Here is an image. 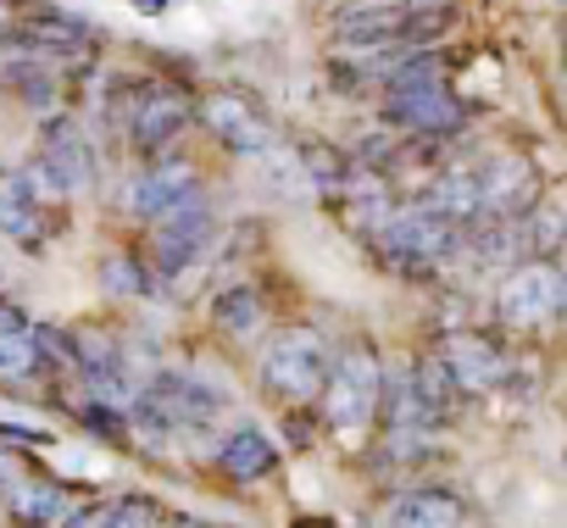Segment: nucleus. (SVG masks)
Segmentation results:
<instances>
[{
  "label": "nucleus",
  "mask_w": 567,
  "mask_h": 528,
  "mask_svg": "<svg viewBox=\"0 0 567 528\" xmlns=\"http://www.w3.org/2000/svg\"><path fill=\"white\" fill-rule=\"evenodd\" d=\"M406 373H412V390H417V406H423L429 428H434V423H445V417H456V406H462V390L451 384V373L440 367V356H417Z\"/></svg>",
  "instance_id": "obj_22"
},
{
  "label": "nucleus",
  "mask_w": 567,
  "mask_h": 528,
  "mask_svg": "<svg viewBox=\"0 0 567 528\" xmlns=\"http://www.w3.org/2000/svg\"><path fill=\"white\" fill-rule=\"evenodd\" d=\"M390 517H395V528H456L467 517V500L445 484H417L395 500Z\"/></svg>",
  "instance_id": "obj_19"
},
{
  "label": "nucleus",
  "mask_w": 567,
  "mask_h": 528,
  "mask_svg": "<svg viewBox=\"0 0 567 528\" xmlns=\"http://www.w3.org/2000/svg\"><path fill=\"white\" fill-rule=\"evenodd\" d=\"M73 367H79V379H84V390H90L95 401H106V406H128V395H134V373H128V356H123V345H117L112 334H101V329H79V334H73Z\"/></svg>",
  "instance_id": "obj_12"
},
{
  "label": "nucleus",
  "mask_w": 567,
  "mask_h": 528,
  "mask_svg": "<svg viewBox=\"0 0 567 528\" xmlns=\"http://www.w3.org/2000/svg\"><path fill=\"white\" fill-rule=\"evenodd\" d=\"M12 45L29 51V56H73L79 62V56H90V29L62 18V12H51V7H34L12 29Z\"/></svg>",
  "instance_id": "obj_16"
},
{
  "label": "nucleus",
  "mask_w": 567,
  "mask_h": 528,
  "mask_svg": "<svg viewBox=\"0 0 567 528\" xmlns=\"http://www.w3.org/2000/svg\"><path fill=\"white\" fill-rule=\"evenodd\" d=\"M384 123L406 128L412 139H451V134L467 128V106L440 79H429V84H395L384 95Z\"/></svg>",
  "instance_id": "obj_9"
},
{
  "label": "nucleus",
  "mask_w": 567,
  "mask_h": 528,
  "mask_svg": "<svg viewBox=\"0 0 567 528\" xmlns=\"http://www.w3.org/2000/svg\"><path fill=\"white\" fill-rule=\"evenodd\" d=\"M212 234H217V217H212V206L206 200H184L178 211H167V217H156L151 222V279L156 284H173V279H184L195 261L206 256V245H212Z\"/></svg>",
  "instance_id": "obj_6"
},
{
  "label": "nucleus",
  "mask_w": 567,
  "mask_h": 528,
  "mask_svg": "<svg viewBox=\"0 0 567 528\" xmlns=\"http://www.w3.org/2000/svg\"><path fill=\"white\" fill-rule=\"evenodd\" d=\"M223 412V390H212L195 373H151L128 395V423L151 439H178V434H206Z\"/></svg>",
  "instance_id": "obj_2"
},
{
  "label": "nucleus",
  "mask_w": 567,
  "mask_h": 528,
  "mask_svg": "<svg viewBox=\"0 0 567 528\" xmlns=\"http://www.w3.org/2000/svg\"><path fill=\"white\" fill-rule=\"evenodd\" d=\"M0 84H7L23 106H34V112H51V106H56V73H51L45 56L12 51L7 62H0Z\"/></svg>",
  "instance_id": "obj_21"
},
{
  "label": "nucleus",
  "mask_w": 567,
  "mask_h": 528,
  "mask_svg": "<svg viewBox=\"0 0 567 528\" xmlns=\"http://www.w3.org/2000/svg\"><path fill=\"white\" fill-rule=\"evenodd\" d=\"M189 123H195V101L178 84L151 79V84H134L123 95V128H128L134 151H145V156H162Z\"/></svg>",
  "instance_id": "obj_7"
},
{
  "label": "nucleus",
  "mask_w": 567,
  "mask_h": 528,
  "mask_svg": "<svg viewBox=\"0 0 567 528\" xmlns=\"http://www.w3.org/2000/svg\"><path fill=\"white\" fill-rule=\"evenodd\" d=\"M261 318H267V307H261L256 284H228V290L212 296V323L223 334H234V340H250L261 329Z\"/></svg>",
  "instance_id": "obj_23"
},
{
  "label": "nucleus",
  "mask_w": 567,
  "mask_h": 528,
  "mask_svg": "<svg viewBox=\"0 0 567 528\" xmlns=\"http://www.w3.org/2000/svg\"><path fill=\"white\" fill-rule=\"evenodd\" d=\"M478 173V217H523L534 206V173L517 156H495Z\"/></svg>",
  "instance_id": "obj_15"
},
{
  "label": "nucleus",
  "mask_w": 567,
  "mask_h": 528,
  "mask_svg": "<svg viewBox=\"0 0 567 528\" xmlns=\"http://www.w3.org/2000/svg\"><path fill=\"white\" fill-rule=\"evenodd\" d=\"M162 528H173V522H162Z\"/></svg>",
  "instance_id": "obj_30"
},
{
  "label": "nucleus",
  "mask_w": 567,
  "mask_h": 528,
  "mask_svg": "<svg viewBox=\"0 0 567 528\" xmlns=\"http://www.w3.org/2000/svg\"><path fill=\"white\" fill-rule=\"evenodd\" d=\"M451 7L445 0H390V7H362L351 18L334 23V45L340 51H368V56H406L434 45L451 29Z\"/></svg>",
  "instance_id": "obj_1"
},
{
  "label": "nucleus",
  "mask_w": 567,
  "mask_h": 528,
  "mask_svg": "<svg viewBox=\"0 0 567 528\" xmlns=\"http://www.w3.org/2000/svg\"><path fill=\"white\" fill-rule=\"evenodd\" d=\"M379 395H384V362L373 356L368 340L346 345V351L329 362V379H323V390H318L323 417H329L334 434H362V428H373Z\"/></svg>",
  "instance_id": "obj_5"
},
{
  "label": "nucleus",
  "mask_w": 567,
  "mask_h": 528,
  "mask_svg": "<svg viewBox=\"0 0 567 528\" xmlns=\"http://www.w3.org/2000/svg\"><path fill=\"white\" fill-rule=\"evenodd\" d=\"M200 117H206V128H212L228 151H261V145H267V123H261L256 106L239 101L234 90H217V95L200 106Z\"/></svg>",
  "instance_id": "obj_18"
},
{
  "label": "nucleus",
  "mask_w": 567,
  "mask_h": 528,
  "mask_svg": "<svg viewBox=\"0 0 567 528\" xmlns=\"http://www.w3.org/2000/svg\"><path fill=\"white\" fill-rule=\"evenodd\" d=\"M561 307H567L561 268H556V261H539V256L512 261V273H506L501 290H495V312H501V323H523V329H534V323H550Z\"/></svg>",
  "instance_id": "obj_8"
},
{
  "label": "nucleus",
  "mask_w": 567,
  "mask_h": 528,
  "mask_svg": "<svg viewBox=\"0 0 567 528\" xmlns=\"http://www.w3.org/2000/svg\"><path fill=\"white\" fill-rule=\"evenodd\" d=\"M7 329H29V318H23L12 301H0V334H7Z\"/></svg>",
  "instance_id": "obj_28"
},
{
  "label": "nucleus",
  "mask_w": 567,
  "mask_h": 528,
  "mask_svg": "<svg viewBox=\"0 0 567 528\" xmlns=\"http://www.w3.org/2000/svg\"><path fill=\"white\" fill-rule=\"evenodd\" d=\"M167 517H162V506L156 500H145V495H128V500H106V517H101V528H162Z\"/></svg>",
  "instance_id": "obj_25"
},
{
  "label": "nucleus",
  "mask_w": 567,
  "mask_h": 528,
  "mask_svg": "<svg viewBox=\"0 0 567 528\" xmlns=\"http://www.w3.org/2000/svg\"><path fill=\"white\" fill-rule=\"evenodd\" d=\"M212 467L223 478H234V484H256V478H272L278 473V445L267 439V428L239 423V428H228L212 445Z\"/></svg>",
  "instance_id": "obj_14"
},
{
  "label": "nucleus",
  "mask_w": 567,
  "mask_h": 528,
  "mask_svg": "<svg viewBox=\"0 0 567 528\" xmlns=\"http://www.w3.org/2000/svg\"><path fill=\"white\" fill-rule=\"evenodd\" d=\"M45 228V189L29 173H0V234L34 245Z\"/></svg>",
  "instance_id": "obj_17"
},
{
  "label": "nucleus",
  "mask_w": 567,
  "mask_h": 528,
  "mask_svg": "<svg viewBox=\"0 0 567 528\" xmlns=\"http://www.w3.org/2000/svg\"><path fill=\"white\" fill-rule=\"evenodd\" d=\"M40 189L51 195H73L95 178V151H90V134L79 123H51L45 139H40V156H34V173H29Z\"/></svg>",
  "instance_id": "obj_11"
},
{
  "label": "nucleus",
  "mask_w": 567,
  "mask_h": 528,
  "mask_svg": "<svg viewBox=\"0 0 567 528\" xmlns=\"http://www.w3.org/2000/svg\"><path fill=\"white\" fill-rule=\"evenodd\" d=\"M101 517H106V500H90V506H68L56 528H101Z\"/></svg>",
  "instance_id": "obj_27"
},
{
  "label": "nucleus",
  "mask_w": 567,
  "mask_h": 528,
  "mask_svg": "<svg viewBox=\"0 0 567 528\" xmlns=\"http://www.w3.org/2000/svg\"><path fill=\"white\" fill-rule=\"evenodd\" d=\"M434 356H440V367L451 373V384H456L462 395H484V390H501V384L512 379V356H506L501 340L484 334V329H456V334H445Z\"/></svg>",
  "instance_id": "obj_10"
},
{
  "label": "nucleus",
  "mask_w": 567,
  "mask_h": 528,
  "mask_svg": "<svg viewBox=\"0 0 567 528\" xmlns=\"http://www.w3.org/2000/svg\"><path fill=\"white\" fill-rule=\"evenodd\" d=\"M45 367H51V356L40 351L34 329L0 334V384H34V379H45Z\"/></svg>",
  "instance_id": "obj_24"
},
{
  "label": "nucleus",
  "mask_w": 567,
  "mask_h": 528,
  "mask_svg": "<svg viewBox=\"0 0 567 528\" xmlns=\"http://www.w3.org/2000/svg\"><path fill=\"white\" fill-rule=\"evenodd\" d=\"M101 279H106V290H112V296H151V290H156V279L140 268L134 256H106Z\"/></svg>",
  "instance_id": "obj_26"
},
{
  "label": "nucleus",
  "mask_w": 567,
  "mask_h": 528,
  "mask_svg": "<svg viewBox=\"0 0 567 528\" xmlns=\"http://www.w3.org/2000/svg\"><path fill=\"white\" fill-rule=\"evenodd\" d=\"M7 506H12L18 528H56L62 511H68V489L51 484V478H23V484L7 489Z\"/></svg>",
  "instance_id": "obj_20"
},
{
  "label": "nucleus",
  "mask_w": 567,
  "mask_h": 528,
  "mask_svg": "<svg viewBox=\"0 0 567 528\" xmlns=\"http://www.w3.org/2000/svg\"><path fill=\"white\" fill-rule=\"evenodd\" d=\"M256 379L284 406H312L318 390H323V379H329V345L318 340V329H301V323L296 329H278L261 345Z\"/></svg>",
  "instance_id": "obj_4"
},
{
  "label": "nucleus",
  "mask_w": 567,
  "mask_h": 528,
  "mask_svg": "<svg viewBox=\"0 0 567 528\" xmlns=\"http://www.w3.org/2000/svg\"><path fill=\"white\" fill-rule=\"evenodd\" d=\"M184 200H200V178H195V167L189 162H156V167H145L140 178H134V189H128V206L145 217V222H156V217H167V211H178Z\"/></svg>",
  "instance_id": "obj_13"
},
{
  "label": "nucleus",
  "mask_w": 567,
  "mask_h": 528,
  "mask_svg": "<svg viewBox=\"0 0 567 528\" xmlns=\"http://www.w3.org/2000/svg\"><path fill=\"white\" fill-rule=\"evenodd\" d=\"M368 239H373V250L384 256V268H395V273H440L445 261L456 256V239H462V228L456 222H445V217H434L429 206H390L373 228H368Z\"/></svg>",
  "instance_id": "obj_3"
},
{
  "label": "nucleus",
  "mask_w": 567,
  "mask_h": 528,
  "mask_svg": "<svg viewBox=\"0 0 567 528\" xmlns=\"http://www.w3.org/2000/svg\"><path fill=\"white\" fill-rule=\"evenodd\" d=\"M12 484H18V478H12V462H0V495H7Z\"/></svg>",
  "instance_id": "obj_29"
}]
</instances>
